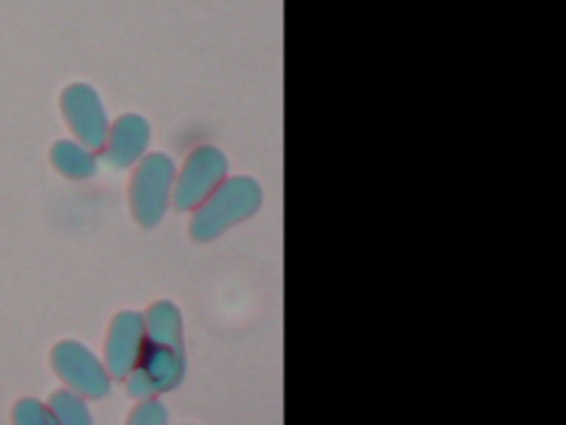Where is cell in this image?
Returning a JSON list of instances; mask_svg holds the SVG:
<instances>
[{"mask_svg":"<svg viewBox=\"0 0 566 425\" xmlns=\"http://www.w3.org/2000/svg\"><path fill=\"white\" fill-rule=\"evenodd\" d=\"M62 108L71 131L88 146H99L106 137L104 113L86 86H71L62 97Z\"/></svg>","mask_w":566,"mask_h":425,"instance_id":"1","label":"cell"},{"mask_svg":"<svg viewBox=\"0 0 566 425\" xmlns=\"http://www.w3.org/2000/svg\"><path fill=\"white\" fill-rule=\"evenodd\" d=\"M53 365L60 372V376H64L73 387L82 392L95 394L97 392L95 387L102 385V376L95 361L77 343H71V341L60 343L53 350Z\"/></svg>","mask_w":566,"mask_h":425,"instance_id":"2","label":"cell"},{"mask_svg":"<svg viewBox=\"0 0 566 425\" xmlns=\"http://www.w3.org/2000/svg\"><path fill=\"white\" fill-rule=\"evenodd\" d=\"M51 162L60 173L69 177H86L95 166L91 151L84 144L71 139H62L51 148Z\"/></svg>","mask_w":566,"mask_h":425,"instance_id":"3","label":"cell"},{"mask_svg":"<svg viewBox=\"0 0 566 425\" xmlns=\"http://www.w3.org/2000/svg\"><path fill=\"white\" fill-rule=\"evenodd\" d=\"M49 410L53 412L57 425H86L84 405L69 392L53 394Z\"/></svg>","mask_w":566,"mask_h":425,"instance_id":"4","label":"cell"},{"mask_svg":"<svg viewBox=\"0 0 566 425\" xmlns=\"http://www.w3.org/2000/svg\"><path fill=\"white\" fill-rule=\"evenodd\" d=\"M13 425H57V421L40 401L22 398L13 407Z\"/></svg>","mask_w":566,"mask_h":425,"instance_id":"5","label":"cell"}]
</instances>
